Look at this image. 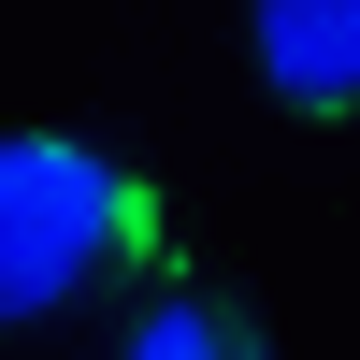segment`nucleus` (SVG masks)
Masks as SVG:
<instances>
[{"instance_id": "nucleus-3", "label": "nucleus", "mask_w": 360, "mask_h": 360, "mask_svg": "<svg viewBox=\"0 0 360 360\" xmlns=\"http://www.w3.org/2000/svg\"><path fill=\"white\" fill-rule=\"evenodd\" d=\"M115 360H274V346H259V317L231 303V288H159Z\"/></svg>"}, {"instance_id": "nucleus-2", "label": "nucleus", "mask_w": 360, "mask_h": 360, "mask_svg": "<svg viewBox=\"0 0 360 360\" xmlns=\"http://www.w3.org/2000/svg\"><path fill=\"white\" fill-rule=\"evenodd\" d=\"M245 44L288 115H360V0H259Z\"/></svg>"}, {"instance_id": "nucleus-1", "label": "nucleus", "mask_w": 360, "mask_h": 360, "mask_svg": "<svg viewBox=\"0 0 360 360\" xmlns=\"http://www.w3.org/2000/svg\"><path fill=\"white\" fill-rule=\"evenodd\" d=\"M130 259H159V188L130 159L58 144V130H0V332L72 317Z\"/></svg>"}]
</instances>
